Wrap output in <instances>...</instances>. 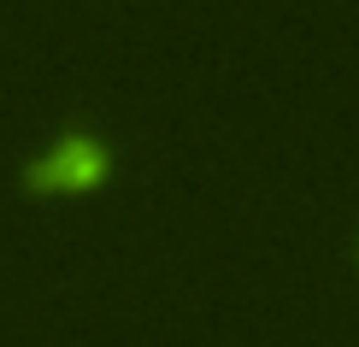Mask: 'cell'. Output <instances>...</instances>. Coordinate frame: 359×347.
I'll list each match as a JSON object with an SVG mask.
<instances>
[{"instance_id":"1","label":"cell","mask_w":359,"mask_h":347,"mask_svg":"<svg viewBox=\"0 0 359 347\" xmlns=\"http://www.w3.org/2000/svg\"><path fill=\"white\" fill-rule=\"evenodd\" d=\"M107 171H112V147H107V135L71 124V130H59L36 159H24L18 183H24L29 194H83V189H95Z\"/></svg>"}]
</instances>
